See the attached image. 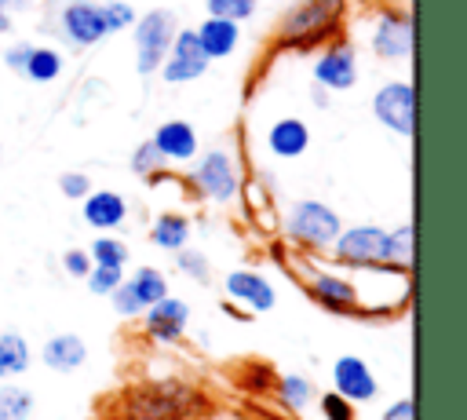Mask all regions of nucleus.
Instances as JSON below:
<instances>
[{
	"label": "nucleus",
	"mask_w": 467,
	"mask_h": 420,
	"mask_svg": "<svg viewBox=\"0 0 467 420\" xmlns=\"http://www.w3.org/2000/svg\"><path fill=\"white\" fill-rule=\"evenodd\" d=\"M58 190H62L66 197L80 201V197L91 190V179H88V172H62V175H58Z\"/></svg>",
	"instance_id": "35"
},
{
	"label": "nucleus",
	"mask_w": 467,
	"mask_h": 420,
	"mask_svg": "<svg viewBox=\"0 0 467 420\" xmlns=\"http://www.w3.org/2000/svg\"><path fill=\"white\" fill-rule=\"evenodd\" d=\"M175 267L182 270V274H190L193 281H208V274H212V267H208V259H204V252H193V248H175Z\"/></svg>",
	"instance_id": "33"
},
{
	"label": "nucleus",
	"mask_w": 467,
	"mask_h": 420,
	"mask_svg": "<svg viewBox=\"0 0 467 420\" xmlns=\"http://www.w3.org/2000/svg\"><path fill=\"white\" fill-rule=\"evenodd\" d=\"M193 33H197V40H201V47H204L208 58H226V55H234L237 44H241V22L215 18V15H208Z\"/></svg>",
	"instance_id": "17"
},
{
	"label": "nucleus",
	"mask_w": 467,
	"mask_h": 420,
	"mask_svg": "<svg viewBox=\"0 0 467 420\" xmlns=\"http://www.w3.org/2000/svg\"><path fill=\"white\" fill-rule=\"evenodd\" d=\"M372 51L379 58H409L412 55V15L401 7H387L379 11L376 26H372Z\"/></svg>",
	"instance_id": "10"
},
{
	"label": "nucleus",
	"mask_w": 467,
	"mask_h": 420,
	"mask_svg": "<svg viewBox=\"0 0 467 420\" xmlns=\"http://www.w3.org/2000/svg\"><path fill=\"white\" fill-rule=\"evenodd\" d=\"M7 29H11V15L0 11V33H7Z\"/></svg>",
	"instance_id": "42"
},
{
	"label": "nucleus",
	"mask_w": 467,
	"mask_h": 420,
	"mask_svg": "<svg viewBox=\"0 0 467 420\" xmlns=\"http://www.w3.org/2000/svg\"><path fill=\"white\" fill-rule=\"evenodd\" d=\"M128 285H131L135 299L142 303V310H146L150 303H157L161 296H168V278H164L157 267H139V270L128 278Z\"/></svg>",
	"instance_id": "24"
},
{
	"label": "nucleus",
	"mask_w": 467,
	"mask_h": 420,
	"mask_svg": "<svg viewBox=\"0 0 467 420\" xmlns=\"http://www.w3.org/2000/svg\"><path fill=\"white\" fill-rule=\"evenodd\" d=\"M88 256H91V263H99V267H124L131 252H128V245H124L120 237L102 234V237H95V241H91Z\"/></svg>",
	"instance_id": "27"
},
{
	"label": "nucleus",
	"mask_w": 467,
	"mask_h": 420,
	"mask_svg": "<svg viewBox=\"0 0 467 420\" xmlns=\"http://www.w3.org/2000/svg\"><path fill=\"white\" fill-rule=\"evenodd\" d=\"M33 413V394L18 383H4L0 387V420H29Z\"/></svg>",
	"instance_id": "26"
},
{
	"label": "nucleus",
	"mask_w": 467,
	"mask_h": 420,
	"mask_svg": "<svg viewBox=\"0 0 467 420\" xmlns=\"http://www.w3.org/2000/svg\"><path fill=\"white\" fill-rule=\"evenodd\" d=\"M208 62H212V58L204 55L197 33H193V29H175L171 47H168V55H164V62H161L157 73H161L168 84H190V80L204 77Z\"/></svg>",
	"instance_id": "8"
},
{
	"label": "nucleus",
	"mask_w": 467,
	"mask_h": 420,
	"mask_svg": "<svg viewBox=\"0 0 467 420\" xmlns=\"http://www.w3.org/2000/svg\"><path fill=\"white\" fill-rule=\"evenodd\" d=\"M310 95H314V106H321V110L328 106V91H325L321 84H314V91H310Z\"/></svg>",
	"instance_id": "41"
},
{
	"label": "nucleus",
	"mask_w": 467,
	"mask_h": 420,
	"mask_svg": "<svg viewBox=\"0 0 467 420\" xmlns=\"http://www.w3.org/2000/svg\"><path fill=\"white\" fill-rule=\"evenodd\" d=\"M332 252L343 267H387V230L379 226H350L339 230Z\"/></svg>",
	"instance_id": "7"
},
{
	"label": "nucleus",
	"mask_w": 467,
	"mask_h": 420,
	"mask_svg": "<svg viewBox=\"0 0 467 420\" xmlns=\"http://www.w3.org/2000/svg\"><path fill=\"white\" fill-rule=\"evenodd\" d=\"M186 325H190V303L179 296H161L157 303L146 307V332L164 343L179 340L186 332Z\"/></svg>",
	"instance_id": "13"
},
{
	"label": "nucleus",
	"mask_w": 467,
	"mask_h": 420,
	"mask_svg": "<svg viewBox=\"0 0 467 420\" xmlns=\"http://www.w3.org/2000/svg\"><path fill=\"white\" fill-rule=\"evenodd\" d=\"M29 369V343L18 332H0V380Z\"/></svg>",
	"instance_id": "23"
},
{
	"label": "nucleus",
	"mask_w": 467,
	"mask_h": 420,
	"mask_svg": "<svg viewBox=\"0 0 467 420\" xmlns=\"http://www.w3.org/2000/svg\"><path fill=\"white\" fill-rule=\"evenodd\" d=\"M62 66H66V62H62V55H58L55 47L33 44V51H29V58H26L22 77H26V80H33V84H51V80H58Z\"/></svg>",
	"instance_id": "21"
},
{
	"label": "nucleus",
	"mask_w": 467,
	"mask_h": 420,
	"mask_svg": "<svg viewBox=\"0 0 467 420\" xmlns=\"http://www.w3.org/2000/svg\"><path fill=\"white\" fill-rule=\"evenodd\" d=\"M29 51H33V44H29V40H18V44H11V47L4 51V62H7V69H15V73L22 77V69H26V58H29Z\"/></svg>",
	"instance_id": "38"
},
{
	"label": "nucleus",
	"mask_w": 467,
	"mask_h": 420,
	"mask_svg": "<svg viewBox=\"0 0 467 420\" xmlns=\"http://www.w3.org/2000/svg\"><path fill=\"white\" fill-rule=\"evenodd\" d=\"M153 146L161 150V157L168 164H186L197 157V131L190 121H164L157 131H153Z\"/></svg>",
	"instance_id": "14"
},
{
	"label": "nucleus",
	"mask_w": 467,
	"mask_h": 420,
	"mask_svg": "<svg viewBox=\"0 0 467 420\" xmlns=\"http://www.w3.org/2000/svg\"><path fill=\"white\" fill-rule=\"evenodd\" d=\"M310 296L321 307H328V310H350L358 303V285L347 281V278H339V274L321 270V274L310 278Z\"/></svg>",
	"instance_id": "19"
},
{
	"label": "nucleus",
	"mask_w": 467,
	"mask_h": 420,
	"mask_svg": "<svg viewBox=\"0 0 467 420\" xmlns=\"http://www.w3.org/2000/svg\"><path fill=\"white\" fill-rule=\"evenodd\" d=\"M306 146H310V128H306V121H299V117H281V121H274L270 131H266V150H270L274 157L292 161V157H299Z\"/></svg>",
	"instance_id": "18"
},
{
	"label": "nucleus",
	"mask_w": 467,
	"mask_h": 420,
	"mask_svg": "<svg viewBox=\"0 0 467 420\" xmlns=\"http://www.w3.org/2000/svg\"><path fill=\"white\" fill-rule=\"evenodd\" d=\"M175 29H179V18H175L171 7H153V11L135 18L131 33H135V69H139V77H150V73L161 69Z\"/></svg>",
	"instance_id": "1"
},
{
	"label": "nucleus",
	"mask_w": 467,
	"mask_h": 420,
	"mask_svg": "<svg viewBox=\"0 0 467 420\" xmlns=\"http://www.w3.org/2000/svg\"><path fill=\"white\" fill-rule=\"evenodd\" d=\"M62 267H66L69 278H84V274L91 270V256H88L84 248H69V252L62 256Z\"/></svg>",
	"instance_id": "37"
},
{
	"label": "nucleus",
	"mask_w": 467,
	"mask_h": 420,
	"mask_svg": "<svg viewBox=\"0 0 467 420\" xmlns=\"http://www.w3.org/2000/svg\"><path fill=\"white\" fill-rule=\"evenodd\" d=\"M58 29L73 47H95L102 37H109L102 4H95V0H66L62 15H58Z\"/></svg>",
	"instance_id": "9"
},
{
	"label": "nucleus",
	"mask_w": 467,
	"mask_h": 420,
	"mask_svg": "<svg viewBox=\"0 0 467 420\" xmlns=\"http://www.w3.org/2000/svg\"><path fill=\"white\" fill-rule=\"evenodd\" d=\"M321 413H325V420H358V416H354V409H350V402H347V398H339L336 391L321 394Z\"/></svg>",
	"instance_id": "36"
},
{
	"label": "nucleus",
	"mask_w": 467,
	"mask_h": 420,
	"mask_svg": "<svg viewBox=\"0 0 467 420\" xmlns=\"http://www.w3.org/2000/svg\"><path fill=\"white\" fill-rule=\"evenodd\" d=\"M372 113L383 128H390L401 139H412L416 131V88L409 80H390L372 95Z\"/></svg>",
	"instance_id": "6"
},
{
	"label": "nucleus",
	"mask_w": 467,
	"mask_h": 420,
	"mask_svg": "<svg viewBox=\"0 0 467 420\" xmlns=\"http://www.w3.org/2000/svg\"><path fill=\"white\" fill-rule=\"evenodd\" d=\"M339 230H343V223H339L336 208H328L325 201L303 197V201H292L285 212V234L306 248H328Z\"/></svg>",
	"instance_id": "2"
},
{
	"label": "nucleus",
	"mask_w": 467,
	"mask_h": 420,
	"mask_svg": "<svg viewBox=\"0 0 467 420\" xmlns=\"http://www.w3.org/2000/svg\"><path fill=\"white\" fill-rule=\"evenodd\" d=\"M40 358H44V365L55 369V373H73V369L84 365L88 347H84V340H80L77 332H58V336H51V340L44 343Z\"/></svg>",
	"instance_id": "20"
},
{
	"label": "nucleus",
	"mask_w": 467,
	"mask_h": 420,
	"mask_svg": "<svg viewBox=\"0 0 467 420\" xmlns=\"http://www.w3.org/2000/svg\"><path fill=\"white\" fill-rule=\"evenodd\" d=\"M343 0H303L296 7L285 11L281 26H277V40L281 44H314L325 33H332V26L339 22Z\"/></svg>",
	"instance_id": "3"
},
{
	"label": "nucleus",
	"mask_w": 467,
	"mask_h": 420,
	"mask_svg": "<svg viewBox=\"0 0 467 420\" xmlns=\"http://www.w3.org/2000/svg\"><path fill=\"white\" fill-rule=\"evenodd\" d=\"M387 267H398V270L412 267V223L387 230Z\"/></svg>",
	"instance_id": "25"
},
{
	"label": "nucleus",
	"mask_w": 467,
	"mask_h": 420,
	"mask_svg": "<svg viewBox=\"0 0 467 420\" xmlns=\"http://www.w3.org/2000/svg\"><path fill=\"white\" fill-rule=\"evenodd\" d=\"M102 18H106V33H120V29H131L135 26V7L124 4V0H106L102 4Z\"/></svg>",
	"instance_id": "31"
},
{
	"label": "nucleus",
	"mask_w": 467,
	"mask_h": 420,
	"mask_svg": "<svg viewBox=\"0 0 467 420\" xmlns=\"http://www.w3.org/2000/svg\"><path fill=\"white\" fill-rule=\"evenodd\" d=\"M310 394H314V387H310V380L306 376H299V373H285L281 380H277V398H281V405L285 409H303L306 402H310Z\"/></svg>",
	"instance_id": "28"
},
{
	"label": "nucleus",
	"mask_w": 467,
	"mask_h": 420,
	"mask_svg": "<svg viewBox=\"0 0 467 420\" xmlns=\"http://www.w3.org/2000/svg\"><path fill=\"white\" fill-rule=\"evenodd\" d=\"M223 289H226V296L230 299H237V303H248L252 310H270L274 303H277V296H274V285L263 278V274H255V270H230L226 274V281H223Z\"/></svg>",
	"instance_id": "15"
},
{
	"label": "nucleus",
	"mask_w": 467,
	"mask_h": 420,
	"mask_svg": "<svg viewBox=\"0 0 467 420\" xmlns=\"http://www.w3.org/2000/svg\"><path fill=\"white\" fill-rule=\"evenodd\" d=\"M33 0H0V11L4 15H11V11H22V7H29Z\"/></svg>",
	"instance_id": "40"
},
{
	"label": "nucleus",
	"mask_w": 467,
	"mask_h": 420,
	"mask_svg": "<svg viewBox=\"0 0 467 420\" xmlns=\"http://www.w3.org/2000/svg\"><path fill=\"white\" fill-rule=\"evenodd\" d=\"M80 201H84V223L95 230H117L128 219V201L117 190H88Z\"/></svg>",
	"instance_id": "16"
},
{
	"label": "nucleus",
	"mask_w": 467,
	"mask_h": 420,
	"mask_svg": "<svg viewBox=\"0 0 467 420\" xmlns=\"http://www.w3.org/2000/svg\"><path fill=\"white\" fill-rule=\"evenodd\" d=\"M84 278H88V289L95 296H109L120 285V278H124V267H99V263H91V270Z\"/></svg>",
	"instance_id": "32"
},
{
	"label": "nucleus",
	"mask_w": 467,
	"mask_h": 420,
	"mask_svg": "<svg viewBox=\"0 0 467 420\" xmlns=\"http://www.w3.org/2000/svg\"><path fill=\"white\" fill-rule=\"evenodd\" d=\"M314 84L325 91H350L358 84V51L354 44H332L314 62Z\"/></svg>",
	"instance_id": "11"
},
{
	"label": "nucleus",
	"mask_w": 467,
	"mask_h": 420,
	"mask_svg": "<svg viewBox=\"0 0 467 420\" xmlns=\"http://www.w3.org/2000/svg\"><path fill=\"white\" fill-rule=\"evenodd\" d=\"M332 391L339 398H347L350 405H358V402H372L376 391H379V383H376L372 369L358 354H343L332 365Z\"/></svg>",
	"instance_id": "12"
},
{
	"label": "nucleus",
	"mask_w": 467,
	"mask_h": 420,
	"mask_svg": "<svg viewBox=\"0 0 467 420\" xmlns=\"http://www.w3.org/2000/svg\"><path fill=\"white\" fill-rule=\"evenodd\" d=\"M109 299H113V310H117L120 318H135V314H142V303L135 299V292H131L128 278H120V285L109 292Z\"/></svg>",
	"instance_id": "34"
},
{
	"label": "nucleus",
	"mask_w": 467,
	"mask_h": 420,
	"mask_svg": "<svg viewBox=\"0 0 467 420\" xmlns=\"http://www.w3.org/2000/svg\"><path fill=\"white\" fill-rule=\"evenodd\" d=\"M193 391L182 383H142L128 394L124 416L128 420H179L193 405Z\"/></svg>",
	"instance_id": "4"
},
{
	"label": "nucleus",
	"mask_w": 467,
	"mask_h": 420,
	"mask_svg": "<svg viewBox=\"0 0 467 420\" xmlns=\"http://www.w3.org/2000/svg\"><path fill=\"white\" fill-rule=\"evenodd\" d=\"M383 420H416V402L412 398H398L383 409Z\"/></svg>",
	"instance_id": "39"
},
{
	"label": "nucleus",
	"mask_w": 467,
	"mask_h": 420,
	"mask_svg": "<svg viewBox=\"0 0 467 420\" xmlns=\"http://www.w3.org/2000/svg\"><path fill=\"white\" fill-rule=\"evenodd\" d=\"M164 164H168V161L161 157V150L153 146V139H146V142H139V146L131 150V172L142 175V179H146V175H157Z\"/></svg>",
	"instance_id": "29"
},
{
	"label": "nucleus",
	"mask_w": 467,
	"mask_h": 420,
	"mask_svg": "<svg viewBox=\"0 0 467 420\" xmlns=\"http://www.w3.org/2000/svg\"><path fill=\"white\" fill-rule=\"evenodd\" d=\"M190 183L197 186V194H201V197L219 201V205H226V201H234V197L241 194L237 161H234L226 150H208V153L193 164Z\"/></svg>",
	"instance_id": "5"
},
{
	"label": "nucleus",
	"mask_w": 467,
	"mask_h": 420,
	"mask_svg": "<svg viewBox=\"0 0 467 420\" xmlns=\"http://www.w3.org/2000/svg\"><path fill=\"white\" fill-rule=\"evenodd\" d=\"M150 241H153L157 248H164V252L182 248V245L190 241V219H186V215H175V212L157 215V223H153V230H150Z\"/></svg>",
	"instance_id": "22"
},
{
	"label": "nucleus",
	"mask_w": 467,
	"mask_h": 420,
	"mask_svg": "<svg viewBox=\"0 0 467 420\" xmlns=\"http://www.w3.org/2000/svg\"><path fill=\"white\" fill-rule=\"evenodd\" d=\"M255 0H204V11L215 18H230V22H244L255 15Z\"/></svg>",
	"instance_id": "30"
}]
</instances>
